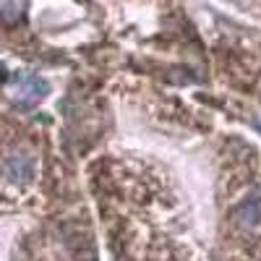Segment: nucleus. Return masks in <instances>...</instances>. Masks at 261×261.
Listing matches in <instances>:
<instances>
[{"mask_svg":"<svg viewBox=\"0 0 261 261\" xmlns=\"http://www.w3.org/2000/svg\"><path fill=\"white\" fill-rule=\"evenodd\" d=\"M47 92H50L47 81H42L39 76H32V73H18V76H13L11 84H8V97H11L16 105H21V107H34V105H39L42 99L47 97Z\"/></svg>","mask_w":261,"mask_h":261,"instance_id":"obj_1","label":"nucleus"},{"mask_svg":"<svg viewBox=\"0 0 261 261\" xmlns=\"http://www.w3.org/2000/svg\"><path fill=\"white\" fill-rule=\"evenodd\" d=\"M32 172H34V165L27 154H13L6 165V175L13 180V183H24L32 178Z\"/></svg>","mask_w":261,"mask_h":261,"instance_id":"obj_2","label":"nucleus"},{"mask_svg":"<svg viewBox=\"0 0 261 261\" xmlns=\"http://www.w3.org/2000/svg\"><path fill=\"white\" fill-rule=\"evenodd\" d=\"M238 222H241L243 227H258L261 225V199L256 196V199H248L243 206H238L235 212Z\"/></svg>","mask_w":261,"mask_h":261,"instance_id":"obj_3","label":"nucleus"},{"mask_svg":"<svg viewBox=\"0 0 261 261\" xmlns=\"http://www.w3.org/2000/svg\"><path fill=\"white\" fill-rule=\"evenodd\" d=\"M258 130H261V120H258Z\"/></svg>","mask_w":261,"mask_h":261,"instance_id":"obj_4","label":"nucleus"}]
</instances>
